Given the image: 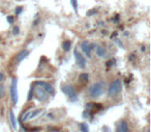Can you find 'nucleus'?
Returning <instances> with one entry per match:
<instances>
[{"instance_id": "31", "label": "nucleus", "mask_w": 151, "mask_h": 132, "mask_svg": "<svg viewBox=\"0 0 151 132\" xmlns=\"http://www.w3.org/2000/svg\"><path fill=\"white\" fill-rule=\"evenodd\" d=\"M49 130H52V131H58V128H55V127H49Z\"/></svg>"}, {"instance_id": "11", "label": "nucleus", "mask_w": 151, "mask_h": 132, "mask_svg": "<svg viewBox=\"0 0 151 132\" xmlns=\"http://www.w3.org/2000/svg\"><path fill=\"white\" fill-rule=\"evenodd\" d=\"M9 122H11L12 127H13L14 129H17V120H16V116L12 109L9 111Z\"/></svg>"}, {"instance_id": "3", "label": "nucleus", "mask_w": 151, "mask_h": 132, "mask_svg": "<svg viewBox=\"0 0 151 132\" xmlns=\"http://www.w3.org/2000/svg\"><path fill=\"white\" fill-rule=\"evenodd\" d=\"M121 89H122V85L120 80L116 78L114 80L111 84L109 85L108 87V95L110 97H116L120 92H121Z\"/></svg>"}, {"instance_id": "15", "label": "nucleus", "mask_w": 151, "mask_h": 132, "mask_svg": "<svg viewBox=\"0 0 151 132\" xmlns=\"http://www.w3.org/2000/svg\"><path fill=\"white\" fill-rule=\"evenodd\" d=\"M42 113V109H40V108L35 109V111H31V113H30V115H29V117H28L27 120L34 119V118H36L38 115H40V113Z\"/></svg>"}, {"instance_id": "20", "label": "nucleus", "mask_w": 151, "mask_h": 132, "mask_svg": "<svg viewBox=\"0 0 151 132\" xmlns=\"http://www.w3.org/2000/svg\"><path fill=\"white\" fill-rule=\"evenodd\" d=\"M70 3L73 5V9L75 13H78V0H70Z\"/></svg>"}, {"instance_id": "30", "label": "nucleus", "mask_w": 151, "mask_h": 132, "mask_svg": "<svg viewBox=\"0 0 151 132\" xmlns=\"http://www.w3.org/2000/svg\"><path fill=\"white\" fill-rule=\"evenodd\" d=\"M3 78H4V73H3V72H0V84H1V82L3 81Z\"/></svg>"}, {"instance_id": "7", "label": "nucleus", "mask_w": 151, "mask_h": 132, "mask_svg": "<svg viewBox=\"0 0 151 132\" xmlns=\"http://www.w3.org/2000/svg\"><path fill=\"white\" fill-rule=\"evenodd\" d=\"M34 85L37 87H40L42 89H44L49 95H54L55 94V88L48 82H42V81H36L34 82Z\"/></svg>"}, {"instance_id": "29", "label": "nucleus", "mask_w": 151, "mask_h": 132, "mask_svg": "<svg viewBox=\"0 0 151 132\" xmlns=\"http://www.w3.org/2000/svg\"><path fill=\"white\" fill-rule=\"evenodd\" d=\"M116 44H118V46H120V48H123V44H122V42H121V40H119V39H116Z\"/></svg>"}, {"instance_id": "26", "label": "nucleus", "mask_w": 151, "mask_h": 132, "mask_svg": "<svg viewBox=\"0 0 151 132\" xmlns=\"http://www.w3.org/2000/svg\"><path fill=\"white\" fill-rule=\"evenodd\" d=\"M40 22V17H36V20H34L33 21V24H32V26L33 27H35V26H37V24Z\"/></svg>"}, {"instance_id": "4", "label": "nucleus", "mask_w": 151, "mask_h": 132, "mask_svg": "<svg viewBox=\"0 0 151 132\" xmlns=\"http://www.w3.org/2000/svg\"><path fill=\"white\" fill-rule=\"evenodd\" d=\"M9 95H11L12 102L14 105H16L18 103V80L17 78H13L11 80V85H9Z\"/></svg>"}, {"instance_id": "33", "label": "nucleus", "mask_w": 151, "mask_h": 132, "mask_svg": "<svg viewBox=\"0 0 151 132\" xmlns=\"http://www.w3.org/2000/svg\"><path fill=\"white\" fill-rule=\"evenodd\" d=\"M141 51H142V52H145V51H146V50H145V46H141Z\"/></svg>"}, {"instance_id": "14", "label": "nucleus", "mask_w": 151, "mask_h": 132, "mask_svg": "<svg viewBox=\"0 0 151 132\" xmlns=\"http://www.w3.org/2000/svg\"><path fill=\"white\" fill-rule=\"evenodd\" d=\"M78 126H79V129H80V132H89V126L85 122L79 123Z\"/></svg>"}, {"instance_id": "8", "label": "nucleus", "mask_w": 151, "mask_h": 132, "mask_svg": "<svg viewBox=\"0 0 151 132\" xmlns=\"http://www.w3.org/2000/svg\"><path fill=\"white\" fill-rule=\"evenodd\" d=\"M116 132H130L128 122L124 119H121L116 124Z\"/></svg>"}, {"instance_id": "9", "label": "nucleus", "mask_w": 151, "mask_h": 132, "mask_svg": "<svg viewBox=\"0 0 151 132\" xmlns=\"http://www.w3.org/2000/svg\"><path fill=\"white\" fill-rule=\"evenodd\" d=\"M80 48L82 50V52L85 54V56L90 58L91 57V52H92V49H91V44H89L87 40H83L80 44Z\"/></svg>"}, {"instance_id": "5", "label": "nucleus", "mask_w": 151, "mask_h": 132, "mask_svg": "<svg viewBox=\"0 0 151 132\" xmlns=\"http://www.w3.org/2000/svg\"><path fill=\"white\" fill-rule=\"evenodd\" d=\"M73 56H75V61H76L77 66H79L81 69H85V67H86V65H87L86 58H85L84 55H83L77 48L73 51Z\"/></svg>"}, {"instance_id": "21", "label": "nucleus", "mask_w": 151, "mask_h": 132, "mask_svg": "<svg viewBox=\"0 0 151 132\" xmlns=\"http://www.w3.org/2000/svg\"><path fill=\"white\" fill-rule=\"evenodd\" d=\"M116 64V59L115 58H112V59H110L109 61H108L107 63H106V65H107V67H112L113 65H115Z\"/></svg>"}, {"instance_id": "10", "label": "nucleus", "mask_w": 151, "mask_h": 132, "mask_svg": "<svg viewBox=\"0 0 151 132\" xmlns=\"http://www.w3.org/2000/svg\"><path fill=\"white\" fill-rule=\"evenodd\" d=\"M29 54H30L29 50H22L21 52H19V54L16 56V61H17L18 63L22 62V61L25 60V59L29 56Z\"/></svg>"}, {"instance_id": "17", "label": "nucleus", "mask_w": 151, "mask_h": 132, "mask_svg": "<svg viewBox=\"0 0 151 132\" xmlns=\"http://www.w3.org/2000/svg\"><path fill=\"white\" fill-rule=\"evenodd\" d=\"M90 116H92V111L89 108H85V111H83V118L84 119H88Z\"/></svg>"}, {"instance_id": "1", "label": "nucleus", "mask_w": 151, "mask_h": 132, "mask_svg": "<svg viewBox=\"0 0 151 132\" xmlns=\"http://www.w3.org/2000/svg\"><path fill=\"white\" fill-rule=\"evenodd\" d=\"M104 92H105V82H103V81L92 84L87 90L88 96L90 98H97L101 95H103Z\"/></svg>"}, {"instance_id": "13", "label": "nucleus", "mask_w": 151, "mask_h": 132, "mask_svg": "<svg viewBox=\"0 0 151 132\" xmlns=\"http://www.w3.org/2000/svg\"><path fill=\"white\" fill-rule=\"evenodd\" d=\"M61 46H62V50L64 52H68L71 48V41L70 40H64L62 42V44H61Z\"/></svg>"}, {"instance_id": "24", "label": "nucleus", "mask_w": 151, "mask_h": 132, "mask_svg": "<svg viewBox=\"0 0 151 132\" xmlns=\"http://www.w3.org/2000/svg\"><path fill=\"white\" fill-rule=\"evenodd\" d=\"M6 20H7V23L13 24L14 22H15V17H14V16H7Z\"/></svg>"}, {"instance_id": "28", "label": "nucleus", "mask_w": 151, "mask_h": 132, "mask_svg": "<svg viewBox=\"0 0 151 132\" xmlns=\"http://www.w3.org/2000/svg\"><path fill=\"white\" fill-rule=\"evenodd\" d=\"M119 20H120V16L119 15H116L115 18H114V19H112V21H114L115 23H118V22H119Z\"/></svg>"}, {"instance_id": "25", "label": "nucleus", "mask_w": 151, "mask_h": 132, "mask_svg": "<svg viewBox=\"0 0 151 132\" xmlns=\"http://www.w3.org/2000/svg\"><path fill=\"white\" fill-rule=\"evenodd\" d=\"M97 13V9H90V11H88V13H87V16H88V17H91V15H95V14Z\"/></svg>"}, {"instance_id": "6", "label": "nucleus", "mask_w": 151, "mask_h": 132, "mask_svg": "<svg viewBox=\"0 0 151 132\" xmlns=\"http://www.w3.org/2000/svg\"><path fill=\"white\" fill-rule=\"evenodd\" d=\"M34 97L40 102H46L50 98V95L40 87H36V88H34Z\"/></svg>"}, {"instance_id": "16", "label": "nucleus", "mask_w": 151, "mask_h": 132, "mask_svg": "<svg viewBox=\"0 0 151 132\" xmlns=\"http://www.w3.org/2000/svg\"><path fill=\"white\" fill-rule=\"evenodd\" d=\"M89 80V74L86 73V72H83V73L80 74V76H79V81L82 83H87Z\"/></svg>"}, {"instance_id": "12", "label": "nucleus", "mask_w": 151, "mask_h": 132, "mask_svg": "<svg viewBox=\"0 0 151 132\" xmlns=\"http://www.w3.org/2000/svg\"><path fill=\"white\" fill-rule=\"evenodd\" d=\"M95 52H96V55L99 58H104V57L107 55V50H106L104 46H97L96 48H95Z\"/></svg>"}, {"instance_id": "22", "label": "nucleus", "mask_w": 151, "mask_h": 132, "mask_svg": "<svg viewBox=\"0 0 151 132\" xmlns=\"http://www.w3.org/2000/svg\"><path fill=\"white\" fill-rule=\"evenodd\" d=\"M23 11V6H17L16 7V11H15V14L16 16H20Z\"/></svg>"}, {"instance_id": "2", "label": "nucleus", "mask_w": 151, "mask_h": 132, "mask_svg": "<svg viewBox=\"0 0 151 132\" xmlns=\"http://www.w3.org/2000/svg\"><path fill=\"white\" fill-rule=\"evenodd\" d=\"M61 90L67 96L68 100L70 102H75V101L78 100V94H77V91H76L75 87L70 84H64L61 87Z\"/></svg>"}, {"instance_id": "18", "label": "nucleus", "mask_w": 151, "mask_h": 132, "mask_svg": "<svg viewBox=\"0 0 151 132\" xmlns=\"http://www.w3.org/2000/svg\"><path fill=\"white\" fill-rule=\"evenodd\" d=\"M34 96V87H31L29 89V92H28V96H27V100L28 101H31L32 98Z\"/></svg>"}, {"instance_id": "23", "label": "nucleus", "mask_w": 151, "mask_h": 132, "mask_svg": "<svg viewBox=\"0 0 151 132\" xmlns=\"http://www.w3.org/2000/svg\"><path fill=\"white\" fill-rule=\"evenodd\" d=\"M19 33H20V28H19V26H15V27L13 28V34H14V35H18Z\"/></svg>"}, {"instance_id": "19", "label": "nucleus", "mask_w": 151, "mask_h": 132, "mask_svg": "<svg viewBox=\"0 0 151 132\" xmlns=\"http://www.w3.org/2000/svg\"><path fill=\"white\" fill-rule=\"evenodd\" d=\"M5 95V86L4 84H0V99Z\"/></svg>"}, {"instance_id": "27", "label": "nucleus", "mask_w": 151, "mask_h": 132, "mask_svg": "<svg viewBox=\"0 0 151 132\" xmlns=\"http://www.w3.org/2000/svg\"><path fill=\"white\" fill-rule=\"evenodd\" d=\"M101 130H103L104 132H111V129H110V127H108V126H104V127L101 128Z\"/></svg>"}, {"instance_id": "32", "label": "nucleus", "mask_w": 151, "mask_h": 132, "mask_svg": "<svg viewBox=\"0 0 151 132\" xmlns=\"http://www.w3.org/2000/svg\"><path fill=\"white\" fill-rule=\"evenodd\" d=\"M19 132H26L25 128H24V127H22V128H21V129H20V130H19Z\"/></svg>"}]
</instances>
